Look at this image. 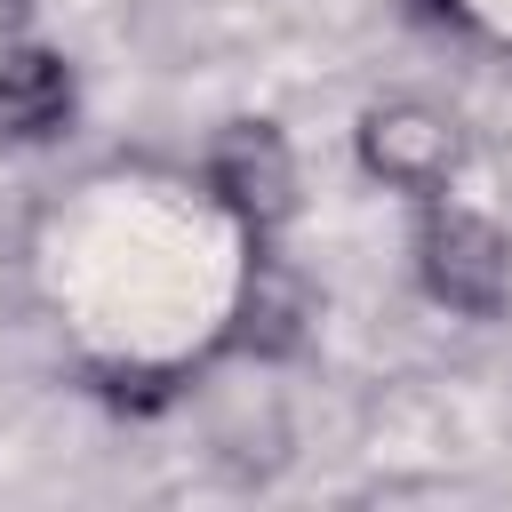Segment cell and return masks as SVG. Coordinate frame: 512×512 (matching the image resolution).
I'll list each match as a JSON object with an SVG mask.
<instances>
[{
    "mask_svg": "<svg viewBox=\"0 0 512 512\" xmlns=\"http://www.w3.org/2000/svg\"><path fill=\"white\" fill-rule=\"evenodd\" d=\"M80 120V72L48 40H0V144L40 152Z\"/></svg>",
    "mask_w": 512,
    "mask_h": 512,
    "instance_id": "cell-5",
    "label": "cell"
},
{
    "mask_svg": "<svg viewBox=\"0 0 512 512\" xmlns=\"http://www.w3.org/2000/svg\"><path fill=\"white\" fill-rule=\"evenodd\" d=\"M312 280L304 264L280 248V240H248V264H240V288H232V312H224V352L240 360H296L304 336H312Z\"/></svg>",
    "mask_w": 512,
    "mask_h": 512,
    "instance_id": "cell-4",
    "label": "cell"
},
{
    "mask_svg": "<svg viewBox=\"0 0 512 512\" xmlns=\"http://www.w3.org/2000/svg\"><path fill=\"white\" fill-rule=\"evenodd\" d=\"M408 264H416V288L456 320H504L512 312V232L496 216L448 200V192L416 200Z\"/></svg>",
    "mask_w": 512,
    "mask_h": 512,
    "instance_id": "cell-1",
    "label": "cell"
},
{
    "mask_svg": "<svg viewBox=\"0 0 512 512\" xmlns=\"http://www.w3.org/2000/svg\"><path fill=\"white\" fill-rule=\"evenodd\" d=\"M352 160H360L368 184H384L400 200H432L464 168V128L424 96H376L352 120Z\"/></svg>",
    "mask_w": 512,
    "mask_h": 512,
    "instance_id": "cell-3",
    "label": "cell"
},
{
    "mask_svg": "<svg viewBox=\"0 0 512 512\" xmlns=\"http://www.w3.org/2000/svg\"><path fill=\"white\" fill-rule=\"evenodd\" d=\"M200 184L240 224V240H280L296 224V200H304L296 144L280 136V120H224L200 152Z\"/></svg>",
    "mask_w": 512,
    "mask_h": 512,
    "instance_id": "cell-2",
    "label": "cell"
},
{
    "mask_svg": "<svg viewBox=\"0 0 512 512\" xmlns=\"http://www.w3.org/2000/svg\"><path fill=\"white\" fill-rule=\"evenodd\" d=\"M32 8H40V0H0V40H24V24H32Z\"/></svg>",
    "mask_w": 512,
    "mask_h": 512,
    "instance_id": "cell-6",
    "label": "cell"
}]
</instances>
